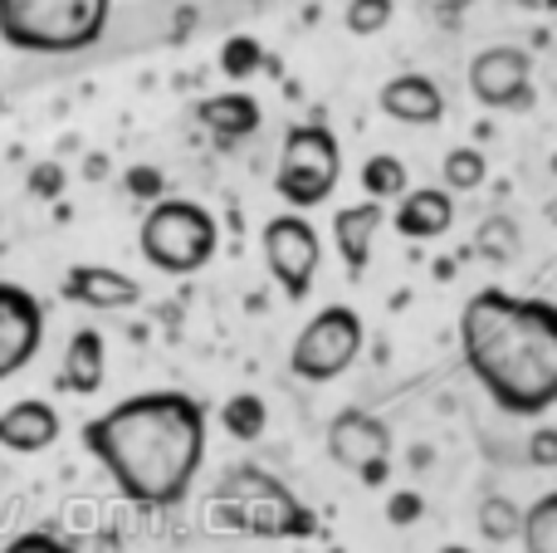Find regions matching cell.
<instances>
[{
    "label": "cell",
    "instance_id": "5b68a950",
    "mask_svg": "<svg viewBox=\"0 0 557 553\" xmlns=\"http://www.w3.org/2000/svg\"><path fill=\"white\" fill-rule=\"evenodd\" d=\"M137 241H143L147 265H157L162 274H196L215 260L221 225H215V216L206 211V206L162 196V201H152V211L143 216Z\"/></svg>",
    "mask_w": 557,
    "mask_h": 553
},
{
    "label": "cell",
    "instance_id": "6da1fadb",
    "mask_svg": "<svg viewBox=\"0 0 557 553\" xmlns=\"http://www.w3.org/2000/svg\"><path fill=\"white\" fill-rule=\"evenodd\" d=\"M84 446L133 505L172 509L206 460V407L186 392H143L88 421Z\"/></svg>",
    "mask_w": 557,
    "mask_h": 553
},
{
    "label": "cell",
    "instance_id": "9c48e42d",
    "mask_svg": "<svg viewBox=\"0 0 557 553\" xmlns=\"http://www.w3.org/2000/svg\"><path fill=\"white\" fill-rule=\"evenodd\" d=\"M327 456L337 466L357 470L367 490L386 486V476H392V427L376 421L372 411H337L333 427H327Z\"/></svg>",
    "mask_w": 557,
    "mask_h": 553
},
{
    "label": "cell",
    "instance_id": "277c9868",
    "mask_svg": "<svg viewBox=\"0 0 557 553\" xmlns=\"http://www.w3.org/2000/svg\"><path fill=\"white\" fill-rule=\"evenodd\" d=\"M108 15L113 0H0V39L20 54H84Z\"/></svg>",
    "mask_w": 557,
    "mask_h": 553
},
{
    "label": "cell",
    "instance_id": "9a60e30c",
    "mask_svg": "<svg viewBox=\"0 0 557 553\" xmlns=\"http://www.w3.org/2000/svg\"><path fill=\"white\" fill-rule=\"evenodd\" d=\"M392 221L406 241H441L455 225V192L450 186H411V192L396 201Z\"/></svg>",
    "mask_w": 557,
    "mask_h": 553
},
{
    "label": "cell",
    "instance_id": "603a6c76",
    "mask_svg": "<svg viewBox=\"0 0 557 553\" xmlns=\"http://www.w3.org/2000/svg\"><path fill=\"white\" fill-rule=\"evenodd\" d=\"M523 553H557V490L529 505V519H523Z\"/></svg>",
    "mask_w": 557,
    "mask_h": 553
},
{
    "label": "cell",
    "instance_id": "83f0119b",
    "mask_svg": "<svg viewBox=\"0 0 557 553\" xmlns=\"http://www.w3.org/2000/svg\"><path fill=\"white\" fill-rule=\"evenodd\" d=\"M64 167L59 162H35L29 167V182H25V192H29V201H59L64 196Z\"/></svg>",
    "mask_w": 557,
    "mask_h": 553
},
{
    "label": "cell",
    "instance_id": "3957f363",
    "mask_svg": "<svg viewBox=\"0 0 557 553\" xmlns=\"http://www.w3.org/2000/svg\"><path fill=\"white\" fill-rule=\"evenodd\" d=\"M211 529L250 539H308L318 534V519L264 466H231L211 490Z\"/></svg>",
    "mask_w": 557,
    "mask_h": 553
},
{
    "label": "cell",
    "instance_id": "484cf974",
    "mask_svg": "<svg viewBox=\"0 0 557 553\" xmlns=\"http://www.w3.org/2000/svg\"><path fill=\"white\" fill-rule=\"evenodd\" d=\"M264 64V49L255 45L250 35H235V39H225V49H221V69L231 78H250L255 69Z\"/></svg>",
    "mask_w": 557,
    "mask_h": 553
},
{
    "label": "cell",
    "instance_id": "7c38bea8",
    "mask_svg": "<svg viewBox=\"0 0 557 553\" xmlns=\"http://www.w3.org/2000/svg\"><path fill=\"white\" fill-rule=\"evenodd\" d=\"M59 294H64L69 304L103 309V314L137 309V304H143V284L123 270H108V265H74V270L59 280Z\"/></svg>",
    "mask_w": 557,
    "mask_h": 553
},
{
    "label": "cell",
    "instance_id": "836d02e7",
    "mask_svg": "<svg viewBox=\"0 0 557 553\" xmlns=\"http://www.w3.org/2000/svg\"><path fill=\"white\" fill-rule=\"evenodd\" d=\"M441 553H470V549H460V544H450V549H441Z\"/></svg>",
    "mask_w": 557,
    "mask_h": 553
},
{
    "label": "cell",
    "instance_id": "2e32d148",
    "mask_svg": "<svg viewBox=\"0 0 557 553\" xmlns=\"http://www.w3.org/2000/svg\"><path fill=\"white\" fill-rule=\"evenodd\" d=\"M382 221H386V211H382V201H372V196L357 206H343V211L333 216V245H337V255H343L347 274L367 270L372 245H376V235H382Z\"/></svg>",
    "mask_w": 557,
    "mask_h": 553
},
{
    "label": "cell",
    "instance_id": "e575fe53",
    "mask_svg": "<svg viewBox=\"0 0 557 553\" xmlns=\"http://www.w3.org/2000/svg\"><path fill=\"white\" fill-rule=\"evenodd\" d=\"M539 5H548V10H557V0H539Z\"/></svg>",
    "mask_w": 557,
    "mask_h": 553
},
{
    "label": "cell",
    "instance_id": "e0dca14e",
    "mask_svg": "<svg viewBox=\"0 0 557 553\" xmlns=\"http://www.w3.org/2000/svg\"><path fill=\"white\" fill-rule=\"evenodd\" d=\"M59 382H64L74 397H98L108 382V343L98 329H78L64 348V368H59Z\"/></svg>",
    "mask_w": 557,
    "mask_h": 553
},
{
    "label": "cell",
    "instance_id": "1f68e13d",
    "mask_svg": "<svg viewBox=\"0 0 557 553\" xmlns=\"http://www.w3.org/2000/svg\"><path fill=\"white\" fill-rule=\"evenodd\" d=\"M84 172L94 176V182H98V176H108V157H103V152H88V167H84Z\"/></svg>",
    "mask_w": 557,
    "mask_h": 553
},
{
    "label": "cell",
    "instance_id": "f546056e",
    "mask_svg": "<svg viewBox=\"0 0 557 553\" xmlns=\"http://www.w3.org/2000/svg\"><path fill=\"white\" fill-rule=\"evenodd\" d=\"M421 515H425V500L416 495V490H396V495L386 500V519H392L396 529H401V525H416Z\"/></svg>",
    "mask_w": 557,
    "mask_h": 553
},
{
    "label": "cell",
    "instance_id": "30bf717a",
    "mask_svg": "<svg viewBox=\"0 0 557 553\" xmlns=\"http://www.w3.org/2000/svg\"><path fill=\"white\" fill-rule=\"evenodd\" d=\"M470 94L484 108H529L533 103V59L519 45H494L470 59Z\"/></svg>",
    "mask_w": 557,
    "mask_h": 553
},
{
    "label": "cell",
    "instance_id": "ffe728a7",
    "mask_svg": "<svg viewBox=\"0 0 557 553\" xmlns=\"http://www.w3.org/2000/svg\"><path fill=\"white\" fill-rule=\"evenodd\" d=\"M221 421L235 441H260L264 427H270V407H264V397H255V392H235V397H225Z\"/></svg>",
    "mask_w": 557,
    "mask_h": 553
},
{
    "label": "cell",
    "instance_id": "8fae6325",
    "mask_svg": "<svg viewBox=\"0 0 557 553\" xmlns=\"http://www.w3.org/2000/svg\"><path fill=\"white\" fill-rule=\"evenodd\" d=\"M45 343V304L20 284H0V382L29 368Z\"/></svg>",
    "mask_w": 557,
    "mask_h": 553
},
{
    "label": "cell",
    "instance_id": "7a4b0ae2",
    "mask_svg": "<svg viewBox=\"0 0 557 553\" xmlns=\"http://www.w3.org/2000/svg\"><path fill=\"white\" fill-rule=\"evenodd\" d=\"M460 353L499 411L543 417L557 407V304L480 290L460 314Z\"/></svg>",
    "mask_w": 557,
    "mask_h": 553
},
{
    "label": "cell",
    "instance_id": "4fadbf2b",
    "mask_svg": "<svg viewBox=\"0 0 557 553\" xmlns=\"http://www.w3.org/2000/svg\"><path fill=\"white\" fill-rule=\"evenodd\" d=\"M382 113L406 127H435L445 118V94L425 74H396L382 84Z\"/></svg>",
    "mask_w": 557,
    "mask_h": 553
},
{
    "label": "cell",
    "instance_id": "4316f807",
    "mask_svg": "<svg viewBox=\"0 0 557 553\" xmlns=\"http://www.w3.org/2000/svg\"><path fill=\"white\" fill-rule=\"evenodd\" d=\"M123 186H127V196H133V201H162V196H166V176L157 172L152 162H133V167H127Z\"/></svg>",
    "mask_w": 557,
    "mask_h": 553
},
{
    "label": "cell",
    "instance_id": "8d00e7d4",
    "mask_svg": "<svg viewBox=\"0 0 557 553\" xmlns=\"http://www.w3.org/2000/svg\"><path fill=\"white\" fill-rule=\"evenodd\" d=\"M333 553H337V549H333Z\"/></svg>",
    "mask_w": 557,
    "mask_h": 553
},
{
    "label": "cell",
    "instance_id": "d6a6232c",
    "mask_svg": "<svg viewBox=\"0 0 557 553\" xmlns=\"http://www.w3.org/2000/svg\"><path fill=\"white\" fill-rule=\"evenodd\" d=\"M431 5H435V10H441V15H460V10H465V5H470V0H431Z\"/></svg>",
    "mask_w": 557,
    "mask_h": 553
},
{
    "label": "cell",
    "instance_id": "52a82bcc",
    "mask_svg": "<svg viewBox=\"0 0 557 553\" xmlns=\"http://www.w3.org/2000/svg\"><path fill=\"white\" fill-rule=\"evenodd\" d=\"M362 353V314L347 304H327L304 323V333L288 348V368L304 382H333Z\"/></svg>",
    "mask_w": 557,
    "mask_h": 553
},
{
    "label": "cell",
    "instance_id": "7402d4cb",
    "mask_svg": "<svg viewBox=\"0 0 557 553\" xmlns=\"http://www.w3.org/2000/svg\"><path fill=\"white\" fill-rule=\"evenodd\" d=\"M441 176L450 192H480L484 176H490V162H484L480 147H455V152H445Z\"/></svg>",
    "mask_w": 557,
    "mask_h": 553
},
{
    "label": "cell",
    "instance_id": "44dd1931",
    "mask_svg": "<svg viewBox=\"0 0 557 553\" xmlns=\"http://www.w3.org/2000/svg\"><path fill=\"white\" fill-rule=\"evenodd\" d=\"M523 519H529V509H519L509 495H484L480 500V534L490 539V544L523 539Z\"/></svg>",
    "mask_w": 557,
    "mask_h": 553
},
{
    "label": "cell",
    "instance_id": "cb8c5ba5",
    "mask_svg": "<svg viewBox=\"0 0 557 553\" xmlns=\"http://www.w3.org/2000/svg\"><path fill=\"white\" fill-rule=\"evenodd\" d=\"M519 225L509 221V216H490V221L480 225V231H474V250L484 255V260H513V255H519Z\"/></svg>",
    "mask_w": 557,
    "mask_h": 553
},
{
    "label": "cell",
    "instance_id": "4dcf8cb0",
    "mask_svg": "<svg viewBox=\"0 0 557 553\" xmlns=\"http://www.w3.org/2000/svg\"><path fill=\"white\" fill-rule=\"evenodd\" d=\"M529 460H533V466H543V470L557 466V431L553 427H539L529 437Z\"/></svg>",
    "mask_w": 557,
    "mask_h": 553
},
{
    "label": "cell",
    "instance_id": "ba28073f",
    "mask_svg": "<svg viewBox=\"0 0 557 553\" xmlns=\"http://www.w3.org/2000/svg\"><path fill=\"white\" fill-rule=\"evenodd\" d=\"M264 265H270V274L278 280V290H284V299L304 304L308 290H313L318 280V260H323V241H318V231L304 221V216H274V221H264Z\"/></svg>",
    "mask_w": 557,
    "mask_h": 553
},
{
    "label": "cell",
    "instance_id": "d4e9b609",
    "mask_svg": "<svg viewBox=\"0 0 557 553\" xmlns=\"http://www.w3.org/2000/svg\"><path fill=\"white\" fill-rule=\"evenodd\" d=\"M392 15H396L392 0H347L343 25L352 29V35H382V29L392 25Z\"/></svg>",
    "mask_w": 557,
    "mask_h": 553
},
{
    "label": "cell",
    "instance_id": "d6986e66",
    "mask_svg": "<svg viewBox=\"0 0 557 553\" xmlns=\"http://www.w3.org/2000/svg\"><path fill=\"white\" fill-rule=\"evenodd\" d=\"M362 192L372 201H401L411 192V176H406V162L392 152H376L362 162Z\"/></svg>",
    "mask_w": 557,
    "mask_h": 553
},
{
    "label": "cell",
    "instance_id": "8992f818",
    "mask_svg": "<svg viewBox=\"0 0 557 553\" xmlns=\"http://www.w3.org/2000/svg\"><path fill=\"white\" fill-rule=\"evenodd\" d=\"M337 176H343V147L323 123H298L284 133L274 167V192L284 196L294 211H313L333 196Z\"/></svg>",
    "mask_w": 557,
    "mask_h": 553
},
{
    "label": "cell",
    "instance_id": "f1b7e54d",
    "mask_svg": "<svg viewBox=\"0 0 557 553\" xmlns=\"http://www.w3.org/2000/svg\"><path fill=\"white\" fill-rule=\"evenodd\" d=\"M0 553H74V544H64V539L49 534V529H29V534L10 539Z\"/></svg>",
    "mask_w": 557,
    "mask_h": 553
},
{
    "label": "cell",
    "instance_id": "ac0fdd59",
    "mask_svg": "<svg viewBox=\"0 0 557 553\" xmlns=\"http://www.w3.org/2000/svg\"><path fill=\"white\" fill-rule=\"evenodd\" d=\"M196 123H201L211 137H221V143H240V137H250L255 127L264 123V113H260V98L255 94L231 88V94L201 98V103H196Z\"/></svg>",
    "mask_w": 557,
    "mask_h": 553
},
{
    "label": "cell",
    "instance_id": "5bb4252c",
    "mask_svg": "<svg viewBox=\"0 0 557 553\" xmlns=\"http://www.w3.org/2000/svg\"><path fill=\"white\" fill-rule=\"evenodd\" d=\"M59 431H64L59 427V411L39 397H25L0 411V446L15 451V456H39V451H49L59 441Z\"/></svg>",
    "mask_w": 557,
    "mask_h": 553
},
{
    "label": "cell",
    "instance_id": "d590c367",
    "mask_svg": "<svg viewBox=\"0 0 557 553\" xmlns=\"http://www.w3.org/2000/svg\"><path fill=\"white\" fill-rule=\"evenodd\" d=\"M0 118H5V94H0Z\"/></svg>",
    "mask_w": 557,
    "mask_h": 553
}]
</instances>
